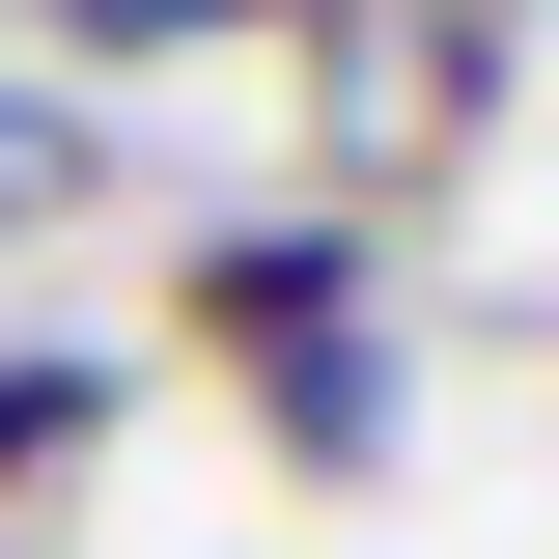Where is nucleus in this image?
<instances>
[{
  "mask_svg": "<svg viewBox=\"0 0 559 559\" xmlns=\"http://www.w3.org/2000/svg\"><path fill=\"white\" fill-rule=\"evenodd\" d=\"M197 336L280 392V448H308V476H364V448H392V364H364V308H336V252H308V224H224V252H197Z\"/></svg>",
  "mask_w": 559,
  "mask_h": 559,
  "instance_id": "f257e3e1",
  "label": "nucleus"
},
{
  "mask_svg": "<svg viewBox=\"0 0 559 559\" xmlns=\"http://www.w3.org/2000/svg\"><path fill=\"white\" fill-rule=\"evenodd\" d=\"M308 112H336V168H448L503 112V0H308Z\"/></svg>",
  "mask_w": 559,
  "mask_h": 559,
  "instance_id": "f03ea898",
  "label": "nucleus"
},
{
  "mask_svg": "<svg viewBox=\"0 0 559 559\" xmlns=\"http://www.w3.org/2000/svg\"><path fill=\"white\" fill-rule=\"evenodd\" d=\"M28 448H84V364H0V476H28Z\"/></svg>",
  "mask_w": 559,
  "mask_h": 559,
  "instance_id": "7ed1b4c3",
  "label": "nucleus"
}]
</instances>
